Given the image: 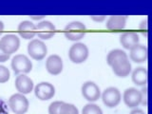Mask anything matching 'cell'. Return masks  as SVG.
I'll use <instances>...</instances> for the list:
<instances>
[{
	"instance_id": "obj_5",
	"label": "cell",
	"mask_w": 152,
	"mask_h": 114,
	"mask_svg": "<svg viewBox=\"0 0 152 114\" xmlns=\"http://www.w3.org/2000/svg\"><path fill=\"white\" fill-rule=\"evenodd\" d=\"M28 52L32 59L40 61L45 58L48 52V49L44 42L38 39H33L28 43Z\"/></svg>"
},
{
	"instance_id": "obj_20",
	"label": "cell",
	"mask_w": 152,
	"mask_h": 114,
	"mask_svg": "<svg viewBox=\"0 0 152 114\" xmlns=\"http://www.w3.org/2000/svg\"><path fill=\"white\" fill-rule=\"evenodd\" d=\"M126 59H128V57L125 51L122 50H113L111 51H109L107 61V64L110 66H112L114 64H116L122 60H126Z\"/></svg>"
},
{
	"instance_id": "obj_8",
	"label": "cell",
	"mask_w": 152,
	"mask_h": 114,
	"mask_svg": "<svg viewBox=\"0 0 152 114\" xmlns=\"http://www.w3.org/2000/svg\"><path fill=\"white\" fill-rule=\"evenodd\" d=\"M34 93L35 96L42 101H47L54 96L55 94V88L53 85L48 82H42L39 83L34 88Z\"/></svg>"
},
{
	"instance_id": "obj_3",
	"label": "cell",
	"mask_w": 152,
	"mask_h": 114,
	"mask_svg": "<svg viewBox=\"0 0 152 114\" xmlns=\"http://www.w3.org/2000/svg\"><path fill=\"white\" fill-rule=\"evenodd\" d=\"M69 57L71 62L75 64H81L88 57V49L83 43H76L70 47Z\"/></svg>"
},
{
	"instance_id": "obj_12",
	"label": "cell",
	"mask_w": 152,
	"mask_h": 114,
	"mask_svg": "<svg viewBox=\"0 0 152 114\" xmlns=\"http://www.w3.org/2000/svg\"><path fill=\"white\" fill-rule=\"evenodd\" d=\"M46 69L52 75H58L63 70V61L57 54H52L46 62Z\"/></svg>"
},
{
	"instance_id": "obj_27",
	"label": "cell",
	"mask_w": 152,
	"mask_h": 114,
	"mask_svg": "<svg viewBox=\"0 0 152 114\" xmlns=\"http://www.w3.org/2000/svg\"><path fill=\"white\" fill-rule=\"evenodd\" d=\"M90 18H91L92 20L95 21V22H102V21L104 20V19H106V16H104V15H101V16L92 15V16H90Z\"/></svg>"
},
{
	"instance_id": "obj_23",
	"label": "cell",
	"mask_w": 152,
	"mask_h": 114,
	"mask_svg": "<svg viewBox=\"0 0 152 114\" xmlns=\"http://www.w3.org/2000/svg\"><path fill=\"white\" fill-rule=\"evenodd\" d=\"M64 102L61 101H55L51 103L49 107V113L50 114H60V108Z\"/></svg>"
},
{
	"instance_id": "obj_14",
	"label": "cell",
	"mask_w": 152,
	"mask_h": 114,
	"mask_svg": "<svg viewBox=\"0 0 152 114\" xmlns=\"http://www.w3.org/2000/svg\"><path fill=\"white\" fill-rule=\"evenodd\" d=\"M18 33L24 39H31L36 34V26L31 21H22L18 26Z\"/></svg>"
},
{
	"instance_id": "obj_24",
	"label": "cell",
	"mask_w": 152,
	"mask_h": 114,
	"mask_svg": "<svg viewBox=\"0 0 152 114\" xmlns=\"http://www.w3.org/2000/svg\"><path fill=\"white\" fill-rule=\"evenodd\" d=\"M10 70L4 66H0V83H6L10 79Z\"/></svg>"
},
{
	"instance_id": "obj_10",
	"label": "cell",
	"mask_w": 152,
	"mask_h": 114,
	"mask_svg": "<svg viewBox=\"0 0 152 114\" xmlns=\"http://www.w3.org/2000/svg\"><path fill=\"white\" fill-rule=\"evenodd\" d=\"M124 102L128 107H137L142 102L141 91L135 88H126L124 92Z\"/></svg>"
},
{
	"instance_id": "obj_22",
	"label": "cell",
	"mask_w": 152,
	"mask_h": 114,
	"mask_svg": "<svg viewBox=\"0 0 152 114\" xmlns=\"http://www.w3.org/2000/svg\"><path fill=\"white\" fill-rule=\"evenodd\" d=\"M60 114H79V111L74 104L64 103L60 108Z\"/></svg>"
},
{
	"instance_id": "obj_31",
	"label": "cell",
	"mask_w": 152,
	"mask_h": 114,
	"mask_svg": "<svg viewBox=\"0 0 152 114\" xmlns=\"http://www.w3.org/2000/svg\"><path fill=\"white\" fill-rule=\"evenodd\" d=\"M3 31H4V24H3L2 21H0V35L2 34Z\"/></svg>"
},
{
	"instance_id": "obj_28",
	"label": "cell",
	"mask_w": 152,
	"mask_h": 114,
	"mask_svg": "<svg viewBox=\"0 0 152 114\" xmlns=\"http://www.w3.org/2000/svg\"><path fill=\"white\" fill-rule=\"evenodd\" d=\"M129 114H145V113L144 112V110H142L140 108H134Z\"/></svg>"
},
{
	"instance_id": "obj_30",
	"label": "cell",
	"mask_w": 152,
	"mask_h": 114,
	"mask_svg": "<svg viewBox=\"0 0 152 114\" xmlns=\"http://www.w3.org/2000/svg\"><path fill=\"white\" fill-rule=\"evenodd\" d=\"M45 16L44 15H40V16H31V19H33V20H40V19H43Z\"/></svg>"
},
{
	"instance_id": "obj_25",
	"label": "cell",
	"mask_w": 152,
	"mask_h": 114,
	"mask_svg": "<svg viewBox=\"0 0 152 114\" xmlns=\"http://www.w3.org/2000/svg\"><path fill=\"white\" fill-rule=\"evenodd\" d=\"M141 97H142L141 104H142L144 106H146V104H147V88H146V87H144L142 88Z\"/></svg>"
},
{
	"instance_id": "obj_15",
	"label": "cell",
	"mask_w": 152,
	"mask_h": 114,
	"mask_svg": "<svg viewBox=\"0 0 152 114\" xmlns=\"http://www.w3.org/2000/svg\"><path fill=\"white\" fill-rule=\"evenodd\" d=\"M139 35L133 31L125 32L120 37V43L126 50H131L135 46L139 45Z\"/></svg>"
},
{
	"instance_id": "obj_26",
	"label": "cell",
	"mask_w": 152,
	"mask_h": 114,
	"mask_svg": "<svg viewBox=\"0 0 152 114\" xmlns=\"http://www.w3.org/2000/svg\"><path fill=\"white\" fill-rule=\"evenodd\" d=\"M10 58V55L6 54L0 48V62H6Z\"/></svg>"
},
{
	"instance_id": "obj_16",
	"label": "cell",
	"mask_w": 152,
	"mask_h": 114,
	"mask_svg": "<svg viewBox=\"0 0 152 114\" xmlns=\"http://www.w3.org/2000/svg\"><path fill=\"white\" fill-rule=\"evenodd\" d=\"M130 59L135 63H142L147 59V48L144 45H137L130 50Z\"/></svg>"
},
{
	"instance_id": "obj_7",
	"label": "cell",
	"mask_w": 152,
	"mask_h": 114,
	"mask_svg": "<svg viewBox=\"0 0 152 114\" xmlns=\"http://www.w3.org/2000/svg\"><path fill=\"white\" fill-rule=\"evenodd\" d=\"M121 92L119 91L117 88L110 87L104 90L102 94V100L103 103L106 104L107 107H117L121 102Z\"/></svg>"
},
{
	"instance_id": "obj_29",
	"label": "cell",
	"mask_w": 152,
	"mask_h": 114,
	"mask_svg": "<svg viewBox=\"0 0 152 114\" xmlns=\"http://www.w3.org/2000/svg\"><path fill=\"white\" fill-rule=\"evenodd\" d=\"M146 22H147L146 20L142 22L141 26H140V28H141V30H144V28H145V30H146Z\"/></svg>"
},
{
	"instance_id": "obj_18",
	"label": "cell",
	"mask_w": 152,
	"mask_h": 114,
	"mask_svg": "<svg viewBox=\"0 0 152 114\" xmlns=\"http://www.w3.org/2000/svg\"><path fill=\"white\" fill-rule=\"evenodd\" d=\"M126 24V16L122 15H112L108 18L107 22V28L110 31H120L124 30Z\"/></svg>"
},
{
	"instance_id": "obj_9",
	"label": "cell",
	"mask_w": 152,
	"mask_h": 114,
	"mask_svg": "<svg viewBox=\"0 0 152 114\" xmlns=\"http://www.w3.org/2000/svg\"><path fill=\"white\" fill-rule=\"evenodd\" d=\"M82 94L88 102H95L101 96V90L94 82L88 81L82 86Z\"/></svg>"
},
{
	"instance_id": "obj_17",
	"label": "cell",
	"mask_w": 152,
	"mask_h": 114,
	"mask_svg": "<svg viewBox=\"0 0 152 114\" xmlns=\"http://www.w3.org/2000/svg\"><path fill=\"white\" fill-rule=\"evenodd\" d=\"M111 68L113 72L119 77H126L129 75L131 71V64L129 63L128 59H126L114 64Z\"/></svg>"
},
{
	"instance_id": "obj_1",
	"label": "cell",
	"mask_w": 152,
	"mask_h": 114,
	"mask_svg": "<svg viewBox=\"0 0 152 114\" xmlns=\"http://www.w3.org/2000/svg\"><path fill=\"white\" fill-rule=\"evenodd\" d=\"M87 28L79 21L71 22L66 26L64 30L65 37L70 41H79L86 35Z\"/></svg>"
},
{
	"instance_id": "obj_19",
	"label": "cell",
	"mask_w": 152,
	"mask_h": 114,
	"mask_svg": "<svg viewBox=\"0 0 152 114\" xmlns=\"http://www.w3.org/2000/svg\"><path fill=\"white\" fill-rule=\"evenodd\" d=\"M132 81L137 86H145L147 83V69L144 66H139L132 72Z\"/></svg>"
},
{
	"instance_id": "obj_4",
	"label": "cell",
	"mask_w": 152,
	"mask_h": 114,
	"mask_svg": "<svg viewBox=\"0 0 152 114\" xmlns=\"http://www.w3.org/2000/svg\"><path fill=\"white\" fill-rule=\"evenodd\" d=\"M12 69L15 74L28 73L32 69V63L26 55L17 54L12 58Z\"/></svg>"
},
{
	"instance_id": "obj_2",
	"label": "cell",
	"mask_w": 152,
	"mask_h": 114,
	"mask_svg": "<svg viewBox=\"0 0 152 114\" xmlns=\"http://www.w3.org/2000/svg\"><path fill=\"white\" fill-rule=\"evenodd\" d=\"M9 106L15 114H25L28 109V99L21 93H15L9 99Z\"/></svg>"
},
{
	"instance_id": "obj_13",
	"label": "cell",
	"mask_w": 152,
	"mask_h": 114,
	"mask_svg": "<svg viewBox=\"0 0 152 114\" xmlns=\"http://www.w3.org/2000/svg\"><path fill=\"white\" fill-rule=\"evenodd\" d=\"M15 88L21 94H28L33 89V82L28 76L21 74L15 79Z\"/></svg>"
},
{
	"instance_id": "obj_11",
	"label": "cell",
	"mask_w": 152,
	"mask_h": 114,
	"mask_svg": "<svg viewBox=\"0 0 152 114\" xmlns=\"http://www.w3.org/2000/svg\"><path fill=\"white\" fill-rule=\"evenodd\" d=\"M56 32L55 26L50 21H42L36 26V34L38 37L44 40H49L54 36Z\"/></svg>"
},
{
	"instance_id": "obj_6",
	"label": "cell",
	"mask_w": 152,
	"mask_h": 114,
	"mask_svg": "<svg viewBox=\"0 0 152 114\" xmlns=\"http://www.w3.org/2000/svg\"><path fill=\"white\" fill-rule=\"evenodd\" d=\"M20 46V40L15 34H6L0 40V48L8 55L14 53Z\"/></svg>"
},
{
	"instance_id": "obj_21",
	"label": "cell",
	"mask_w": 152,
	"mask_h": 114,
	"mask_svg": "<svg viewBox=\"0 0 152 114\" xmlns=\"http://www.w3.org/2000/svg\"><path fill=\"white\" fill-rule=\"evenodd\" d=\"M82 114H103L101 107L95 104H88L84 107Z\"/></svg>"
}]
</instances>
